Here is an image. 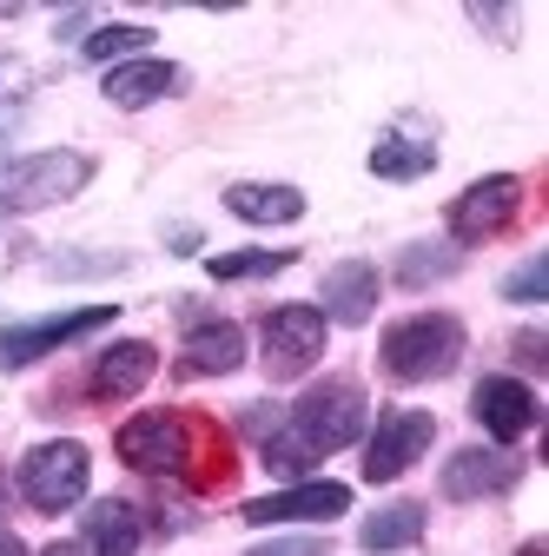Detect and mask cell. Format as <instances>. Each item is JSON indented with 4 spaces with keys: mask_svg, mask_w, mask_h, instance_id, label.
<instances>
[{
    "mask_svg": "<svg viewBox=\"0 0 549 556\" xmlns=\"http://www.w3.org/2000/svg\"><path fill=\"white\" fill-rule=\"evenodd\" d=\"M457 358H463V325L450 312H418L384 331V371L397 384H431V378L457 371Z\"/></svg>",
    "mask_w": 549,
    "mask_h": 556,
    "instance_id": "obj_1",
    "label": "cell"
},
{
    "mask_svg": "<svg viewBox=\"0 0 549 556\" xmlns=\"http://www.w3.org/2000/svg\"><path fill=\"white\" fill-rule=\"evenodd\" d=\"M292 431L311 451H345V444H358V431H365V391H358V378H324V384H311L292 404Z\"/></svg>",
    "mask_w": 549,
    "mask_h": 556,
    "instance_id": "obj_2",
    "label": "cell"
},
{
    "mask_svg": "<svg viewBox=\"0 0 549 556\" xmlns=\"http://www.w3.org/2000/svg\"><path fill=\"white\" fill-rule=\"evenodd\" d=\"M93 179L87 153H34L21 166H0V213H34V205L74 199Z\"/></svg>",
    "mask_w": 549,
    "mask_h": 556,
    "instance_id": "obj_3",
    "label": "cell"
},
{
    "mask_svg": "<svg viewBox=\"0 0 549 556\" xmlns=\"http://www.w3.org/2000/svg\"><path fill=\"white\" fill-rule=\"evenodd\" d=\"M87 444H74V438H60V444H40V451H27L21 457V497L34 504V510H47V517H60V510H74L80 497H87Z\"/></svg>",
    "mask_w": 549,
    "mask_h": 556,
    "instance_id": "obj_4",
    "label": "cell"
},
{
    "mask_svg": "<svg viewBox=\"0 0 549 556\" xmlns=\"http://www.w3.org/2000/svg\"><path fill=\"white\" fill-rule=\"evenodd\" d=\"M113 325V305H87V312H60V318H27V325H8L0 331V371H21L60 344H74L87 331H106Z\"/></svg>",
    "mask_w": 549,
    "mask_h": 556,
    "instance_id": "obj_5",
    "label": "cell"
},
{
    "mask_svg": "<svg viewBox=\"0 0 549 556\" xmlns=\"http://www.w3.org/2000/svg\"><path fill=\"white\" fill-rule=\"evenodd\" d=\"M258 338H265V371L271 378H305L318 365V352H324V312H311V305L265 312Z\"/></svg>",
    "mask_w": 549,
    "mask_h": 556,
    "instance_id": "obj_6",
    "label": "cell"
},
{
    "mask_svg": "<svg viewBox=\"0 0 549 556\" xmlns=\"http://www.w3.org/2000/svg\"><path fill=\"white\" fill-rule=\"evenodd\" d=\"M516 205H523V179H516V173L476 179V186L457 192V205H450V239H457V245H484V239H497V232L516 219Z\"/></svg>",
    "mask_w": 549,
    "mask_h": 556,
    "instance_id": "obj_7",
    "label": "cell"
},
{
    "mask_svg": "<svg viewBox=\"0 0 549 556\" xmlns=\"http://www.w3.org/2000/svg\"><path fill=\"white\" fill-rule=\"evenodd\" d=\"M119 457L132 464V470H186V457H192V425L186 417H173V410H146V417H132V425H119Z\"/></svg>",
    "mask_w": 549,
    "mask_h": 556,
    "instance_id": "obj_8",
    "label": "cell"
},
{
    "mask_svg": "<svg viewBox=\"0 0 549 556\" xmlns=\"http://www.w3.org/2000/svg\"><path fill=\"white\" fill-rule=\"evenodd\" d=\"M431 438H437V417L431 410H391L384 425H378V438H371V451H365V477L371 483L404 477L410 464L431 451Z\"/></svg>",
    "mask_w": 549,
    "mask_h": 556,
    "instance_id": "obj_9",
    "label": "cell"
},
{
    "mask_svg": "<svg viewBox=\"0 0 549 556\" xmlns=\"http://www.w3.org/2000/svg\"><path fill=\"white\" fill-rule=\"evenodd\" d=\"M470 410H476V425H484L497 444H516L523 431L542 425V404H536V391L523 378H484L470 391Z\"/></svg>",
    "mask_w": 549,
    "mask_h": 556,
    "instance_id": "obj_10",
    "label": "cell"
},
{
    "mask_svg": "<svg viewBox=\"0 0 549 556\" xmlns=\"http://www.w3.org/2000/svg\"><path fill=\"white\" fill-rule=\"evenodd\" d=\"M337 510H352L345 483H292V491H279V497H252L239 517L245 523H331Z\"/></svg>",
    "mask_w": 549,
    "mask_h": 556,
    "instance_id": "obj_11",
    "label": "cell"
},
{
    "mask_svg": "<svg viewBox=\"0 0 549 556\" xmlns=\"http://www.w3.org/2000/svg\"><path fill=\"white\" fill-rule=\"evenodd\" d=\"M153 371H159V352L146 338H119V344H106L100 352V365H93V397H106V404H126V397H140L146 384H153Z\"/></svg>",
    "mask_w": 549,
    "mask_h": 556,
    "instance_id": "obj_12",
    "label": "cell"
},
{
    "mask_svg": "<svg viewBox=\"0 0 549 556\" xmlns=\"http://www.w3.org/2000/svg\"><path fill=\"white\" fill-rule=\"evenodd\" d=\"M516 477H523V464L503 457V451H457V457H444V497L450 504H476V497L510 491Z\"/></svg>",
    "mask_w": 549,
    "mask_h": 556,
    "instance_id": "obj_13",
    "label": "cell"
},
{
    "mask_svg": "<svg viewBox=\"0 0 549 556\" xmlns=\"http://www.w3.org/2000/svg\"><path fill=\"white\" fill-rule=\"evenodd\" d=\"M173 93H186V66H173V60H119L106 74V100L126 106V113H140L153 100H173Z\"/></svg>",
    "mask_w": 549,
    "mask_h": 556,
    "instance_id": "obj_14",
    "label": "cell"
},
{
    "mask_svg": "<svg viewBox=\"0 0 549 556\" xmlns=\"http://www.w3.org/2000/svg\"><path fill=\"white\" fill-rule=\"evenodd\" d=\"M371 312H378V265H365V258L331 265L324 271V318H337V325H371Z\"/></svg>",
    "mask_w": 549,
    "mask_h": 556,
    "instance_id": "obj_15",
    "label": "cell"
},
{
    "mask_svg": "<svg viewBox=\"0 0 549 556\" xmlns=\"http://www.w3.org/2000/svg\"><path fill=\"white\" fill-rule=\"evenodd\" d=\"M245 365V331L239 325H199L192 338H186V352H179V371L186 378H226V371H239Z\"/></svg>",
    "mask_w": 549,
    "mask_h": 556,
    "instance_id": "obj_16",
    "label": "cell"
},
{
    "mask_svg": "<svg viewBox=\"0 0 549 556\" xmlns=\"http://www.w3.org/2000/svg\"><path fill=\"white\" fill-rule=\"evenodd\" d=\"M226 213L245 219V226H292L305 213V192L298 186H258V179H239L226 192Z\"/></svg>",
    "mask_w": 549,
    "mask_h": 556,
    "instance_id": "obj_17",
    "label": "cell"
},
{
    "mask_svg": "<svg viewBox=\"0 0 549 556\" xmlns=\"http://www.w3.org/2000/svg\"><path fill=\"white\" fill-rule=\"evenodd\" d=\"M87 549L93 556H140V510L126 497H106L87 510Z\"/></svg>",
    "mask_w": 549,
    "mask_h": 556,
    "instance_id": "obj_18",
    "label": "cell"
},
{
    "mask_svg": "<svg viewBox=\"0 0 549 556\" xmlns=\"http://www.w3.org/2000/svg\"><path fill=\"white\" fill-rule=\"evenodd\" d=\"M437 166V147H431V139H410V132H384L378 139V147H371V173L378 179H424Z\"/></svg>",
    "mask_w": 549,
    "mask_h": 556,
    "instance_id": "obj_19",
    "label": "cell"
},
{
    "mask_svg": "<svg viewBox=\"0 0 549 556\" xmlns=\"http://www.w3.org/2000/svg\"><path fill=\"white\" fill-rule=\"evenodd\" d=\"M424 536V504H384L378 517H365V530H358V543L365 549H410V543H418Z\"/></svg>",
    "mask_w": 549,
    "mask_h": 556,
    "instance_id": "obj_20",
    "label": "cell"
},
{
    "mask_svg": "<svg viewBox=\"0 0 549 556\" xmlns=\"http://www.w3.org/2000/svg\"><path fill=\"white\" fill-rule=\"evenodd\" d=\"M463 265V252H450V245H410L404 258H397V286H437V278H450Z\"/></svg>",
    "mask_w": 549,
    "mask_h": 556,
    "instance_id": "obj_21",
    "label": "cell"
},
{
    "mask_svg": "<svg viewBox=\"0 0 549 556\" xmlns=\"http://www.w3.org/2000/svg\"><path fill=\"white\" fill-rule=\"evenodd\" d=\"M146 47H153V27H100V34L80 40V53L100 60V66L106 60H126V53H146Z\"/></svg>",
    "mask_w": 549,
    "mask_h": 556,
    "instance_id": "obj_22",
    "label": "cell"
},
{
    "mask_svg": "<svg viewBox=\"0 0 549 556\" xmlns=\"http://www.w3.org/2000/svg\"><path fill=\"white\" fill-rule=\"evenodd\" d=\"M285 265H292V245H279V252H219L205 271H213V278H271Z\"/></svg>",
    "mask_w": 549,
    "mask_h": 556,
    "instance_id": "obj_23",
    "label": "cell"
},
{
    "mask_svg": "<svg viewBox=\"0 0 549 556\" xmlns=\"http://www.w3.org/2000/svg\"><path fill=\"white\" fill-rule=\"evenodd\" d=\"M311 457H318V451H311L298 431H271V438H265V470H279V477H305Z\"/></svg>",
    "mask_w": 549,
    "mask_h": 556,
    "instance_id": "obj_24",
    "label": "cell"
},
{
    "mask_svg": "<svg viewBox=\"0 0 549 556\" xmlns=\"http://www.w3.org/2000/svg\"><path fill=\"white\" fill-rule=\"evenodd\" d=\"M503 299H510V305H542V299H549V258H542V252L503 278Z\"/></svg>",
    "mask_w": 549,
    "mask_h": 556,
    "instance_id": "obj_25",
    "label": "cell"
},
{
    "mask_svg": "<svg viewBox=\"0 0 549 556\" xmlns=\"http://www.w3.org/2000/svg\"><path fill=\"white\" fill-rule=\"evenodd\" d=\"M510 352H516V365H523V371H542V365H549V338H542V331H516Z\"/></svg>",
    "mask_w": 549,
    "mask_h": 556,
    "instance_id": "obj_26",
    "label": "cell"
},
{
    "mask_svg": "<svg viewBox=\"0 0 549 556\" xmlns=\"http://www.w3.org/2000/svg\"><path fill=\"white\" fill-rule=\"evenodd\" d=\"M245 556H331L318 536H285V543H258V549H245Z\"/></svg>",
    "mask_w": 549,
    "mask_h": 556,
    "instance_id": "obj_27",
    "label": "cell"
},
{
    "mask_svg": "<svg viewBox=\"0 0 549 556\" xmlns=\"http://www.w3.org/2000/svg\"><path fill=\"white\" fill-rule=\"evenodd\" d=\"M119 258H53V271H113Z\"/></svg>",
    "mask_w": 549,
    "mask_h": 556,
    "instance_id": "obj_28",
    "label": "cell"
},
{
    "mask_svg": "<svg viewBox=\"0 0 549 556\" xmlns=\"http://www.w3.org/2000/svg\"><path fill=\"white\" fill-rule=\"evenodd\" d=\"M470 21H476V27H503V21H510V8H470Z\"/></svg>",
    "mask_w": 549,
    "mask_h": 556,
    "instance_id": "obj_29",
    "label": "cell"
},
{
    "mask_svg": "<svg viewBox=\"0 0 549 556\" xmlns=\"http://www.w3.org/2000/svg\"><path fill=\"white\" fill-rule=\"evenodd\" d=\"M0 556H27V543L21 536H0Z\"/></svg>",
    "mask_w": 549,
    "mask_h": 556,
    "instance_id": "obj_30",
    "label": "cell"
},
{
    "mask_svg": "<svg viewBox=\"0 0 549 556\" xmlns=\"http://www.w3.org/2000/svg\"><path fill=\"white\" fill-rule=\"evenodd\" d=\"M47 556H87V549H80V543H53Z\"/></svg>",
    "mask_w": 549,
    "mask_h": 556,
    "instance_id": "obj_31",
    "label": "cell"
},
{
    "mask_svg": "<svg viewBox=\"0 0 549 556\" xmlns=\"http://www.w3.org/2000/svg\"><path fill=\"white\" fill-rule=\"evenodd\" d=\"M8 132H14V113H0V153H8Z\"/></svg>",
    "mask_w": 549,
    "mask_h": 556,
    "instance_id": "obj_32",
    "label": "cell"
}]
</instances>
